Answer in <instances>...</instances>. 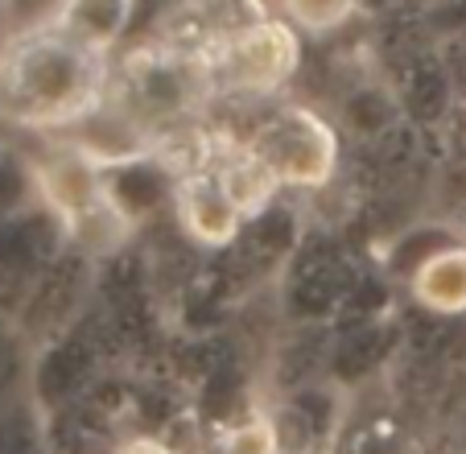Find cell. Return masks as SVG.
<instances>
[{
	"instance_id": "cell-1",
	"label": "cell",
	"mask_w": 466,
	"mask_h": 454,
	"mask_svg": "<svg viewBox=\"0 0 466 454\" xmlns=\"http://www.w3.org/2000/svg\"><path fill=\"white\" fill-rule=\"evenodd\" d=\"M107 58L42 26L0 54V116L25 129H75L104 108Z\"/></svg>"
},
{
	"instance_id": "cell-5",
	"label": "cell",
	"mask_w": 466,
	"mask_h": 454,
	"mask_svg": "<svg viewBox=\"0 0 466 454\" xmlns=\"http://www.w3.org/2000/svg\"><path fill=\"white\" fill-rule=\"evenodd\" d=\"M174 207L186 236L198 248H228L239 236V227H244V215L219 186L215 170H190L174 191Z\"/></svg>"
},
{
	"instance_id": "cell-7",
	"label": "cell",
	"mask_w": 466,
	"mask_h": 454,
	"mask_svg": "<svg viewBox=\"0 0 466 454\" xmlns=\"http://www.w3.org/2000/svg\"><path fill=\"white\" fill-rule=\"evenodd\" d=\"M128 17H132V0H66L50 26L107 58V50L128 29Z\"/></svg>"
},
{
	"instance_id": "cell-9",
	"label": "cell",
	"mask_w": 466,
	"mask_h": 454,
	"mask_svg": "<svg viewBox=\"0 0 466 454\" xmlns=\"http://www.w3.org/2000/svg\"><path fill=\"white\" fill-rule=\"evenodd\" d=\"M203 454H285L277 421L268 413H252V418L228 426L203 446Z\"/></svg>"
},
{
	"instance_id": "cell-6",
	"label": "cell",
	"mask_w": 466,
	"mask_h": 454,
	"mask_svg": "<svg viewBox=\"0 0 466 454\" xmlns=\"http://www.w3.org/2000/svg\"><path fill=\"white\" fill-rule=\"evenodd\" d=\"M409 294L421 310L441 318L466 315V248L450 244L430 253L409 277Z\"/></svg>"
},
{
	"instance_id": "cell-8",
	"label": "cell",
	"mask_w": 466,
	"mask_h": 454,
	"mask_svg": "<svg viewBox=\"0 0 466 454\" xmlns=\"http://www.w3.org/2000/svg\"><path fill=\"white\" fill-rule=\"evenodd\" d=\"M215 178H219V186L228 191V199L236 202V211L244 219H256L268 202L277 199V191H281V182L273 178V170L264 166L260 158H256L248 145H236L228 149L219 161H215Z\"/></svg>"
},
{
	"instance_id": "cell-4",
	"label": "cell",
	"mask_w": 466,
	"mask_h": 454,
	"mask_svg": "<svg viewBox=\"0 0 466 454\" xmlns=\"http://www.w3.org/2000/svg\"><path fill=\"white\" fill-rule=\"evenodd\" d=\"M99 174H104V170H99L87 153H79L71 140L54 145V153L37 166V182H42L46 202L71 223L75 236L96 248L107 244L104 223H112V219L120 215V211L112 207V199L104 194V178Z\"/></svg>"
},
{
	"instance_id": "cell-10",
	"label": "cell",
	"mask_w": 466,
	"mask_h": 454,
	"mask_svg": "<svg viewBox=\"0 0 466 454\" xmlns=\"http://www.w3.org/2000/svg\"><path fill=\"white\" fill-rule=\"evenodd\" d=\"M355 5L360 0H281L285 21L293 29H306V34H326V29H339L355 17Z\"/></svg>"
},
{
	"instance_id": "cell-2",
	"label": "cell",
	"mask_w": 466,
	"mask_h": 454,
	"mask_svg": "<svg viewBox=\"0 0 466 454\" xmlns=\"http://www.w3.org/2000/svg\"><path fill=\"white\" fill-rule=\"evenodd\" d=\"M211 79L236 96H273L298 75L301 37L285 17H252L207 50Z\"/></svg>"
},
{
	"instance_id": "cell-11",
	"label": "cell",
	"mask_w": 466,
	"mask_h": 454,
	"mask_svg": "<svg viewBox=\"0 0 466 454\" xmlns=\"http://www.w3.org/2000/svg\"><path fill=\"white\" fill-rule=\"evenodd\" d=\"M107 454H182V450L169 446V442H161V438H128V442L112 446Z\"/></svg>"
},
{
	"instance_id": "cell-3",
	"label": "cell",
	"mask_w": 466,
	"mask_h": 454,
	"mask_svg": "<svg viewBox=\"0 0 466 454\" xmlns=\"http://www.w3.org/2000/svg\"><path fill=\"white\" fill-rule=\"evenodd\" d=\"M256 158L273 170L281 191H322L339 170V132L306 104L277 108L248 140Z\"/></svg>"
}]
</instances>
